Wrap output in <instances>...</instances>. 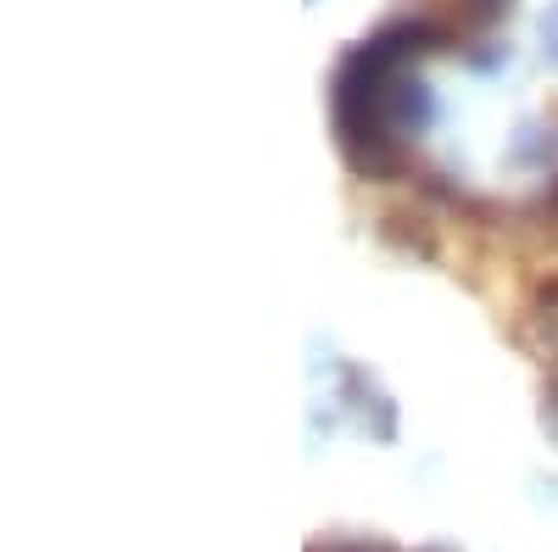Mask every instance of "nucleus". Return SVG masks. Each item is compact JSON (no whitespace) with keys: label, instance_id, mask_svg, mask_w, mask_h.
<instances>
[{"label":"nucleus","instance_id":"nucleus-1","mask_svg":"<svg viewBox=\"0 0 558 552\" xmlns=\"http://www.w3.org/2000/svg\"><path fill=\"white\" fill-rule=\"evenodd\" d=\"M380 118H386V128L397 134V140H408V134H425V128H430V118H436V101H430L425 78H413L408 68H397V73L386 78Z\"/></svg>","mask_w":558,"mask_h":552},{"label":"nucleus","instance_id":"nucleus-2","mask_svg":"<svg viewBox=\"0 0 558 552\" xmlns=\"http://www.w3.org/2000/svg\"><path fill=\"white\" fill-rule=\"evenodd\" d=\"M458 12H463L470 28H486V23H497L508 12V0H458Z\"/></svg>","mask_w":558,"mask_h":552}]
</instances>
